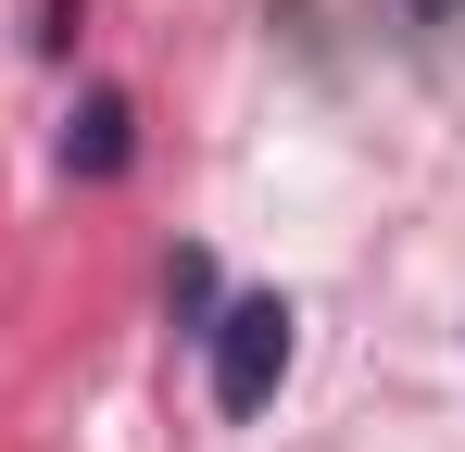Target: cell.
I'll return each mask as SVG.
<instances>
[{"instance_id":"1","label":"cell","mask_w":465,"mask_h":452,"mask_svg":"<svg viewBox=\"0 0 465 452\" xmlns=\"http://www.w3.org/2000/svg\"><path fill=\"white\" fill-rule=\"evenodd\" d=\"M202 352H214V415H264V402L290 389V352H302V314H290L277 290H239V301H214Z\"/></svg>"},{"instance_id":"2","label":"cell","mask_w":465,"mask_h":452,"mask_svg":"<svg viewBox=\"0 0 465 452\" xmlns=\"http://www.w3.org/2000/svg\"><path fill=\"white\" fill-rule=\"evenodd\" d=\"M126 163H139V101H126V88H88V101H76V126H64V176L114 189Z\"/></svg>"},{"instance_id":"3","label":"cell","mask_w":465,"mask_h":452,"mask_svg":"<svg viewBox=\"0 0 465 452\" xmlns=\"http://www.w3.org/2000/svg\"><path fill=\"white\" fill-rule=\"evenodd\" d=\"M163 314H176L189 339L214 327V251H176V264H163Z\"/></svg>"},{"instance_id":"4","label":"cell","mask_w":465,"mask_h":452,"mask_svg":"<svg viewBox=\"0 0 465 452\" xmlns=\"http://www.w3.org/2000/svg\"><path fill=\"white\" fill-rule=\"evenodd\" d=\"M76 25H88V0H38V51H76Z\"/></svg>"},{"instance_id":"5","label":"cell","mask_w":465,"mask_h":452,"mask_svg":"<svg viewBox=\"0 0 465 452\" xmlns=\"http://www.w3.org/2000/svg\"><path fill=\"white\" fill-rule=\"evenodd\" d=\"M402 13H415V38H453L465 25V0H402Z\"/></svg>"}]
</instances>
